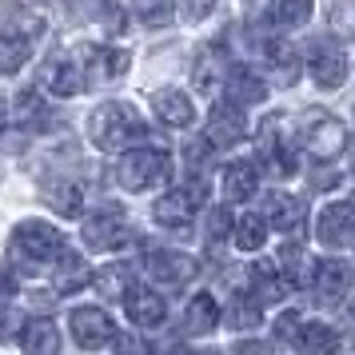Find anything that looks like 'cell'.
Listing matches in <instances>:
<instances>
[{"label":"cell","instance_id":"obj_30","mask_svg":"<svg viewBox=\"0 0 355 355\" xmlns=\"http://www.w3.org/2000/svg\"><path fill=\"white\" fill-rule=\"evenodd\" d=\"M311 17V0H272L268 4V24L279 28H300Z\"/></svg>","mask_w":355,"mask_h":355},{"label":"cell","instance_id":"obj_40","mask_svg":"<svg viewBox=\"0 0 355 355\" xmlns=\"http://www.w3.org/2000/svg\"><path fill=\"white\" fill-rule=\"evenodd\" d=\"M232 355H268V347H263L259 339H248V343H236V347H232Z\"/></svg>","mask_w":355,"mask_h":355},{"label":"cell","instance_id":"obj_43","mask_svg":"<svg viewBox=\"0 0 355 355\" xmlns=\"http://www.w3.org/2000/svg\"><path fill=\"white\" fill-rule=\"evenodd\" d=\"M196 355H216V352H196Z\"/></svg>","mask_w":355,"mask_h":355},{"label":"cell","instance_id":"obj_36","mask_svg":"<svg viewBox=\"0 0 355 355\" xmlns=\"http://www.w3.org/2000/svg\"><path fill=\"white\" fill-rule=\"evenodd\" d=\"M211 240H220V236H227V227H232V216H227V204L224 208H216L211 211Z\"/></svg>","mask_w":355,"mask_h":355},{"label":"cell","instance_id":"obj_37","mask_svg":"<svg viewBox=\"0 0 355 355\" xmlns=\"http://www.w3.org/2000/svg\"><path fill=\"white\" fill-rule=\"evenodd\" d=\"M295 327H300V315H295V311H284V315H279V323H275V336L291 339V336H295Z\"/></svg>","mask_w":355,"mask_h":355},{"label":"cell","instance_id":"obj_17","mask_svg":"<svg viewBox=\"0 0 355 355\" xmlns=\"http://www.w3.org/2000/svg\"><path fill=\"white\" fill-rule=\"evenodd\" d=\"M224 88H227V100L232 104H259V100L268 96V84L259 80V72H252V68L243 64H232L224 68Z\"/></svg>","mask_w":355,"mask_h":355},{"label":"cell","instance_id":"obj_38","mask_svg":"<svg viewBox=\"0 0 355 355\" xmlns=\"http://www.w3.org/2000/svg\"><path fill=\"white\" fill-rule=\"evenodd\" d=\"M347 8H352V0H339L336 12H331V20H336V33H339V36L352 33V24H347Z\"/></svg>","mask_w":355,"mask_h":355},{"label":"cell","instance_id":"obj_11","mask_svg":"<svg viewBox=\"0 0 355 355\" xmlns=\"http://www.w3.org/2000/svg\"><path fill=\"white\" fill-rule=\"evenodd\" d=\"M68 331H72V339H76L80 347H88V352L104 347V343L116 336L112 315L100 311V307H76V311L68 315Z\"/></svg>","mask_w":355,"mask_h":355},{"label":"cell","instance_id":"obj_5","mask_svg":"<svg viewBox=\"0 0 355 355\" xmlns=\"http://www.w3.org/2000/svg\"><path fill=\"white\" fill-rule=\"evenodd\" d=\"M80 236L92 252H116V248H124L132 240V224H128V216H124L120 204H100L96 216L84 220Z\"/></svg>","mask_w":355,"mask_h":355},{"label":"cell","instance_id":"obj_21","mask_svg":"<svg viewBox=\"0 0 355 355\" xmlns=\"http://www.w3.org/2000/svg\"><path fill=\"white\" fill-rule=\"evenodd\" d=\"M252 288H256L259 304H279V300H284L288 284H284V275L275 268V259H256V263H252Z\"/></svg>","mask_w":355,"mask_h":355},{"label":"cell","instance_id":"obj_28","mask_svg":"<svg viewBox=\"0 0 355 355\" xmlns=\"http://www.w3.org/2000/svg\"><path fill=\"white\" fill-rule=\"evenodd\" d=\"M132 279H136L132 263H108V268L96 275V291L104 300H124L132 291Z\"/></svg>","mask_w":355,"mask_h":355},{"label":"cell","instance_id":"obj_29","mask_svg":"<svg viewBox=\"0 0 355 355\" xmlns=\"http://www.w3.org/2000/svg\"><path fill=\"white\" fill-rule=\"evenodd\" d=\"M263 240H268V220L259 211H248V216L236 220V248L240 252H259Z\"/></svg>","mask_w":355,"mask_h":355},{"label":"cell","instance_id":"obj_7","mask_svg":"<svg viewBox=\"0 0 355 355\" xmlns=\"http://www.w3.org/2000/svg\"><path fill=\"white\" fill-rule=\"evenodd\" d=\"M347 148V128H343V120L327 112H311L304 124V152L311 156L315 164H327L336 160L339 152Z\"/></svg>","mask_w":355,"mask_h":355},{"label":"cell","instance_id":"obj_24","mask_svg":"<svg viewBox=\"0 0 355 355\" xmlns=\"http://www.w3.org/2000/svg\"><path fill=\"white\" fill-rule=\"evenodd\" d=\"M20 343H24V355H60V331H56L49 320L24 323Z\"/></svg>","mask_w":355,"mask_h":355},{"label":"cell","instance_id":"obj_14","mask_svg":"<svg viewBox=\"0 0 355 355\" xmlns=\"http://www.w3.org/2000/svg\"><path fill=\"white\" fill-rule=\"evenodd\" d=\"M248 132V120H243V108L240 104H216L211 108V120H208V144L211 148H232L243 140Z\"/></svg>","mask_w":355,"mask_h":355},{"label":"cell","instance_id":"obj_22","mask_svg":"<svg viewBox=\"0 0 355 355\" xmlns=\"http://www.w3.org/2000/svg\"><path fill=\"white\" fill-rule=\"evenodd\" d=\"M184 327H188V336H208V331H216V327H220V304L211 300L208 291H200L192 304H188Z\"/></svg>","mask_w":355,"mask_h":355},{"label":"cell","instance_id":"obj_8","mask_svg":"<svg viewBox=\"0 0 355 355\" xmlns=\"http://www.w3.org/2000/svg\"><path fill=\"white\" fill-rule=\"evenodd\" d=\"M84 72L88 68L80 64V52H56L40 72V84L52 96H76V92H84Z\"/></svg>","mask_w":355,"mask_h":355},{"label":"cell","instance_id":"obj_26","mask_svg":"<svg viewBox=\"0 0 355 355\" xmlns=\"http://www.w3.org/2000/svg\"><path fill=\"white\" fill-rule=\"evenodd\" d=\"M52 268H56V275H52L56 291H76V288H84V284H88V263H84L76 252H68V248L56 256V263H52Z\"/></svg>","mask_w":355,"mask_h":355},{"label":"cell","instance_id":"obj_16","mask_svg":"<svg viewBox=\"0 0 355 355\" xmlns=\"http://www.w3.org/2000/svg\"><path fill=\"white\" fill-rule=\"evenodd\" d=\"M327 248H352V200H336L327 204L320 216V232H315Z\"/></svg>","mask_w":355,"mask_h":355},{"label":"cell","instance_id":"obj_27","mask_svg":"<svg viewBox=\"0 0 355 355\" xmlns=\"http://www.w3.org/2000/svg\"><path fill=\"white\" fill-rule=\"evenodd\" d=\"M275 268H279V275H284L288 288H307V252L295 240L284 243V252H279V259H275Z\"/></svg>","mask_w":355,"mask_h":355},{"label":"cell","instance_id":"obj_42","mask_svg":"<svg viewBox=\"0 0 355 355\" xmlns=\"http://www.w3.org/2000/svg\"><path fill=\"white\" fill-rule=\"evenodd\" d=\"M4 120H8V112H4V96H0V128H4Z\"/></svg>","mask_w":355,"mask_h":355},{"label":"cell","instance_id":"obj_19","mask_svg":"<svg viewBox=\"0 0 355 355\" xmlns=\"http://www.w3.org/2000/svg\"><path fill=\"white\" fill-rule=\"evenodd\" d=\"M44 200L60 216H80L84 200H88V188H84L80 180H49L44 184Z\"/></svg>","mask_w":355,"mask_h":355},{"label":"cell","instance_id":"obj_33","mask_svg":"<svg viewBox=\"0 0 355 355\" xmlns=\"http://www.w3.org/2000/svg\"><path fill=\"white\" fill-rule=\"evenodd\" d=\"M259 304L256 295H248V291H236V300H232V311H227V323H236V327H259Z\"/></svg>","mask_w":355,"mask_h":355},{"label":"cell","instance_id":"obj_20","mask_svg":"<svg viewBox=\"0 0 355 355\" xmlns=\"http://www.w3.org/2000/svg\"><path fill=\"white\" fill-rule=\"evenodd\" d=\"M124 304H128V315L136 327H156L168 315V304H164V295H156V291H128Z\"/></svg>","mask_w":355,"mask_h":355},{"label":"cell","instance_id":"obj_23","mask_svg":"<svg viewBox=\"0 0 355 355\" xmlns=\"http://www.w3.org/2000/svg\"><path fill=\"white\" fill-rule=\"evenodd\" d=\"M256 188H259V172L248 160H236V164H227V168H224V196H227V204H232V200H252Z\"/></svg>","mask_w":355,"mask_h":355},{"label":"cell","instance_id":"obj_4","mask_svg":"<svg viewBox=\"0 0 355 355\" xmlns=\"http://www.w3.org/2000/svg\"><path fill=\"white\" fill-rule=\"evenodd\" d=\"M172 176V156L164 148H132L128 156L116 168V180L128 188V192H148V188H160L164 180Z\"/></svg>","mask_w":355,"mask_h":355},{"label":"cell","instance_id":"obj_39","mask_svg":"<svg viewBox=\"0 0 355 355\" xmlns=\"http://www.w3.org/2000/svg\"><path fill=\"white\" fill-rule=\"evenodd\" d=\"M184 4H188V8H184V17L188 20H204L211 12V0H184Z\"/></svg>","mask_w":355,"mask_h":355},{"label":"cell","instance_id":"obj_31","mask_svg":"<svg viewBox=\"0 0 355 355\" xmlns=\"http://www.w3.org/2000/svg\"><path fill=\"white\" fill-rule=\"evenodd\" d=\"M12 120H17L20 128H40L44 120H49V112H44V100L36 96V88H24L17 96V104H12Z\"/></svg>","mask_w":355,"mask_h":355},{"label":"cell","instance_id":"obj_3","mask_svg":"<svg viewBox=\"0 0 355 355\" xmlns=\"http://www.w3.org/2000/svg\"><path fill=\"white\" fill-rule=\"evenodd\" d=\"M8 8H12L8 24L0 28V76H12V72H20V68L28 64L36 40L44 33V20L36 17V12H24L17 4H8Z\"/></svg>","mask_w":355,"mask_h":355},{"label":"cell","instance_id":"obj_12","mask_svg":"<svg viewBox=\"0 0 355 355\" xmlns=\"http://www.w3.org/2000/svg\"><path fill=\"white\" fill-rule=\"evenodd\" d=\"M259 160L272 168L275 176H291L295 172V148L279 136V116H268L259 128Z\"/></svg>","mask_w":355,"mask_h":355},{"label":"cell","instance_id":"obj_2","mask_svg":"<svg viewBox=\"0 0 355 355\" xmlns=\"http://www.w3.org/2000/svg\"><path fill=\"white\" fill-rule=\"evenodd\" d=\"M144 136H148V124L132 104L112 100V104H100L92 112V144L100 152H124V148L140 144Z\"/></svg>","mask_w":355,"mask_h":355},{"label":"cell","instance_id":"obj_25","mask_svg":"<svg viewBox=\"0 0 355 355\" xmlns=\"http://www.w3.org/2000/svg\"><path fill=\"white\" fill-rule=\"evenodd\" d=\"M156 116H160L168 128H188V124H192V116H196V108H192V100L184 96V92L168 88V92L156 96Z\"/></svg>","mask_w":355,"mask_h":355},{"label":"cell","instance_id":"obj_13","mask_svg":"<svg viewBox=\"0 0 355 355\" xmlns=\"http://www.w3.org/2000/svg\"><path fill=\"white\" fill-rule=\"evenodd\" d=\"M311 288H315V300L323 307H339L347 288H352V263L347 259H323L315 268V284Z\"/></svg>","mask_w":355,"mask_h":355},{"label":"cell","instance_id":"obj_1","mask_svg":"<svg viewBox=\"0 0 355 355\" xmlns=\"http://www.w3.org/2000/svg\"><path fill=\"white\" fill-rule=\"evenodd\" d=\"M64 248H68L64 236L52 224L24 220V224L12 232V240H8V256H12V263H17L20 272H44V268L56 263V256H60Z\"/></svg>","mask_w":355,"mask_h":355},{"label":"cell","instance_id":"obj_34","mask_svg":"<svg viewBox=\"0 0 355 355\" xmlns=\"http://www.w3.org/2000/svg\"><path fill=\"white\" fill-rule=\"evenodd\" d=\"M20 327V311L8 300H0V339H12Z\"/></svg>","mask_w":355,"mask_h":355},{"label":"cell","instance_id":"obj_18","mask_svg":"<svg viewBox=\"0 0 355 355\" xmlns=\"http://www.w3.org/2000/svg\"><path fill=\"white\" fill-rule=\"evenodd\" d=\"M291 339H295L300 355H336L339 352V331L331 323H300Z\"/></svg>","mask_w":355,"mask_h":355},{"label":"cell","instance_id":"obj_6","mask_svg":"<svg viewBox=\"0 0 355 355\" xmlns=\"http://www.w3.org/2000/svg\"><path fill=\"white\" fill-rule=\"evenodd\" d=\"M204 200H208V184L204 180H192V184H184V188H172V192H164L156 200V220L164 227H176V232H188L196 224V211L204 208Z\"/></svg>","mask_w":355,"mask_h":355},{"label":"cell","instance_id":"obj_9","mask_svg":"<svg viewBox=\"0 0 355 355\" xmlns=\"http://www.w3.org/2000/svg\"><path fill=\"white\" fill-rule=\"evenodd\" d=\"M144 272H148V279H152V284L176 291V288H184V284L196 275V259L184 256V252H168V248H164V252H148Z\"/></svg>","mask_w":355,"mask_h":355},{"label":"cell","instance_id":"obj_35","mask_svg":"<svg viewBox=\"0 0 355 355\" xmlns=\"http://www.w3.org/2000/svg\"><path fill=\"white\" fill-rule=\"evenodd\" d=\"M116 355H152V343H148L144 336H120V343H116Z\"/></svg>","mask_w":355,"mask_h":355},{"label":"cell","instance_id":"obj_10","mask_svg":"<svg viewBox=\"0 0 355 355\" xmlns=\"http://www.w3.org/2000/svg\"><path fill=\"white\" fill-rule=\"evenodd\" d=\"M307 72L315 76L320 88H339L347 80V56L336 40H315L311 52H307Z\"/></svg>","mask_w":355,"mask_h":355},{"label":"cell","instance_id":"obj_41","mask_svg":"<svg viewBox=\"0 0 355 355\" xmlns=\"http://www.w3.org/2000/svg\"><path fill=\"white\" fill-rule=\"evenodd\" d=\"M12 288H17V284H12V275H8V268H4V263H0V300H8V295H12Z\"/></svg>","mask_w":355,"mask_h":355},{"label":"cell","instance_id":"obj_32","mask_svg":"<svg viewBox=\"0 0 355 355\" xmlns=\"http://www.w3.org/2000/svg\"><path fill=\"white\" fill-rule=\"evenodd\" d=\"M132 12L148 28H164V24H172V17H176V0H132Z\"/></svg>","mask_w":355,"mask_h":355},{"label":"cell","instance_id":"obj_15","mask_svg":"<svg viewBox=\"0 0 355 355\" xmlns=\"http://www.w3.org/2000/svg\"><path fill=\"white\" fill-rule=\"evenodd\" d=\"M268 224L275 227V232H284L288 240H300L307 227V204L300 200V196H272L268 200Z\"/></svg>","mask_w":355,"mask_h":355}]
</instances>
